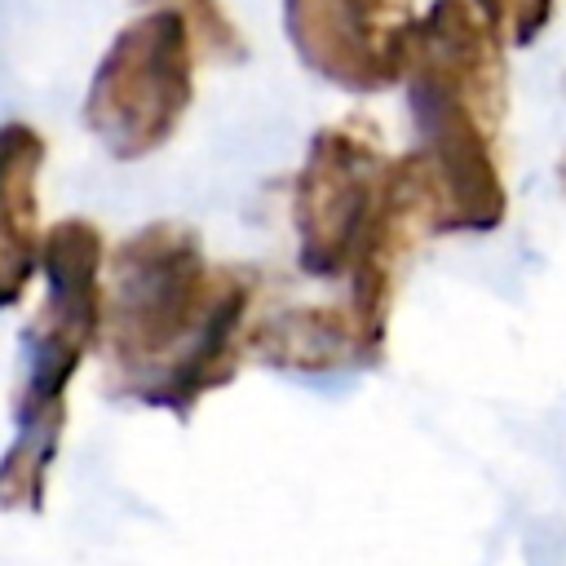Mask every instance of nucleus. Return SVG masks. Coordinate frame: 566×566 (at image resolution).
Segmentation results:
<instances>
[{"mask_svg":"<svg viewBox=\"0 0 566 566\" xmlns=\"http://www.w3.org/2000/svg\"><path fill=\"white\" fill-rule=\"evenodd\" d=\"M261 279L208 256L195 226L150 221L106 252L102 363L111 394L190 420L252 358Z\"/></svg>","mask_w":566,"mask_h":566,"instance_id":"obj_1","label":"nucleus"},{"mask_svg":"<svg viewBox=\"0 0 566 566\" xmlns=\"http://www.w3.org/2000/svg\"><path fill=\"white\" fill-rule=\"evenodd\" d=\"M416 155L433 190V234H491L509 217L500 164L504 44L469 0H429L402 71Z\"/></svg>","mask_w":566,"mask_h":566,"instance_id":"obj_2","label":"nucleus"},{"mask_svg":"<svg viewBox=\"0 0 566 566\" xmlns=\"http://www.w3.org/2000/svg\"><path fill=\"white\" fill-rule=\"evenodd\" d=\"M137 13L102 49L84 88V128L115 164H137L164 150L190 102L203 49L181 9L133 0Z\"/></svg>","mask_w":566,"mask_h":566,"instance_id":"obj_3","label":"nucleus"},{"mask_svg":"<svg viewBox=\"0 0 566 566\" xmlns=\"http://www.w3.org/2000/svg\"><path fill=\"white\" fill-rule=\"evenodd\" d=\"M44 301L18 332V394L13 420H62L66 389L84 358L102 349V292H106V239L84 217H62L44 230L40 248Z\"/></svg>","mask_w":566,"mask_h":566,"instance_id":"obj_4","label":"nucleus"},{"mask_svg":"<svg viewBox=\"0 0 566 566\" xmlns=\"http://www.w3.org/2000/svg\"><path fill=\"white\" fill-rule=\"evenodd\" d=\"M296 62L345 93L402 84L416 0H279Z\"/></svg>","mask_w":566,"mask_h":566,"instance_id":"obj_5","label":"nucleus"},{"mask_svg":"<svg viewBox=\"0 0 566 566\" xmlns=\"http://www.w3.org/2000/svg\"><path fill=\"white\" fill-rule=\"evenodd\" d=\"M49 142L27 119L0 124V310L18 305L40 274V172Z\"/></svg>","mask_w":566,"mask_h":566,"instance_id":"obj_6","label":"nucleus"},{"mask_svg":"<svg viewBox=\"0 0 566 566\" xmlns=\"http://www.w3.org/2000/svg\"><path fill=\"white\" fill-rule=\"evenodd\" d=\"M252 358L287 376H349L371 371L385 358L363 340L345 301L287 305L252 327Z\"/></svg>","mask_w":566,"mask_h":566,"instance_id":"obj_7","label":"nucleus"},{"mask_svg":"<svg viewBox=\"0 0 566 566\" xmlns=\"http://www.w3.org/2000/svg\"><path fill=\"white\" fill-rule=\"evenodd\" d=\"M62 420H18L9 447L0 451V509L40 513L49 495V473L62 447Z\"/></svg>","mask_w":566,"mask_h":566,"instance_id":"obj_8","label":"nucleus"},{"mask_svg":"<svg viewBox=\"0 0 566 566\" xmlns=\"http://www.w3.org/2000/svg\"><path fill=\"white\" fill-rule=\"evenodd\" d=\"M186 13L199 49L208 62H243L248 57V35L239 31V22L230 18V9L221 0H159Z\"/></svg>","mask_w":566,"mask_h":566,"instance_id":"obj_9","label":"nucleus"},{"mask_svg":"<svg viewBox=\"0 0 566 566\" xmlns=\"http://www.w3.org/2000/svg\"><path fill=\"white\" fill-rule=\"evenodd\" d=\"M478 13H482V22L500 35V44L504 49H526V44H535L544 31H548V22H553V13H557V0H469Z\"/></svg>","mask_w":566,"mask_h":566,"instance_id":"obj_10","label":"nucleus"},{"mask_svg":"<svg viewBox=\"0 0 566 566\" xmlns=\"http://www.w3.org/2000/svg\"><path fill=\"white\" fill-rule=\"evenodd\" d=\"M557 181H562V190H566V150L557 155Z\"/></svg>","mask_w":566,"mask_h":566,"instance_id":"obj_11","label":"nucleus"}]
</instances>
